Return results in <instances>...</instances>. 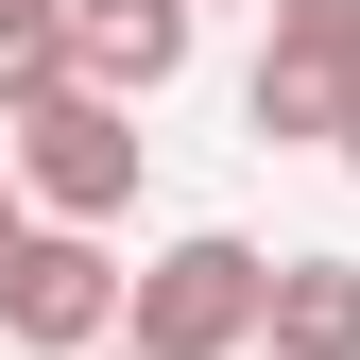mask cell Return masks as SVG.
I'll return each mask as SVG.
<instances>
[{"instance_id": "3957f363", "label": "cell", "mask_w": 360, "mask_h": 360, "mask_svg": "<svg viewBox=\"0 0 360 360\" xmlns=\"http://www.w3.org/2000/svg\"><path fill=\"white\" fill-rule=\"evenodd\" d=\"M0 343L103 360V343H120V257L86 240V223H18V240H0Z\"/></svg>"}, {"instance_id": "ba28073f", "label": "cell", "mask_w": 360, "mask_h": 360, "mask_svg": "<svg viewBox=\"0 0 360 360\" xmlns=\"http://www.w3.org/2000/svg\"><path fill=\"white\" fill-rule=\"evenodd\" d=\"M0 240H18V172H0Z\"/></svg>"}, {"instance_id": "8fae6325", "label": "cell", "mask_w": 360, "mask_h": 360, "mask_svg": "<svg viewBox=\"0 0 360 360\" xmlns=\"http://www.w3.org/2000/svg\"><path fill=\"white\" fill-rule=\"evenodd\" d=\"M103 360H138V343H103Z\"/></svg>"}, {"instance_id": "7a4b0ae2", "label": "cell", "mask_w": 360, "mask_h": 360, "mask_svg": "<svg viewBox=\"0 0 360 360\" xmlns=\"http://www.w3.org/2000/svg\"><path fill=\"white\" fill-rule=\"evenodd\" d=\"M138 155H155L138 103H86V86H52L34 120H0V172L34 189V223H86V240L138 206Z\"/></svg>"}, {"instance_id": "8992f818", "label": "cell", "mask_w": 360, "mask_h": 360, "mask_svg": "<svg viewBox=\"0 0 360 360\" xmlns=\"http://www.w3.org/2000/svg\"><path fill=\"white\" fill-rule=\"evenodd\" d=\"M257 343H275V360H360V257H275Z\"/></svg>"}, {"instance_id": "9c48e42d", "label": "cell", "mask_w": 360, "mask_h": 360, "mask_svg": "<svg viewBox=\"0 0 360 360\" xmlns=\"http://www.w3.org/2000/svg\"><path fill=\"white\" fill-rule=\"evenodd\" d=\"M343 172H360V120H343Z\"/></svg>"}, {"instance_id": "277c9868", "label": "cell", "mask_w": 360, "mask_h": 360, "mask_svg": "<svg viewBox=\"0 0 360 360\" xmlns=\"http://www.w3.org/2000/svg\"><path fill=\"white\" fill-rule=\"evenodd\" d=\"M240 120H257V138L343 155V120H360V0H275V52H257Z\"/></svg>"}, {"instance_id": "6da1fadb", "label": "cell", "mask_w": 360, "mask_h": 360, "mask_svg": "<svg viewBox=\"0 0 360 360\" xmlns=\"http://www.w3.org/2000/svg\"><path fill=\"white\" fill-rule=\"evenodd\" d=\"M257 309H275V257L223 240V223H189L172 257H138V275H120V343H138V360H240Z\"/></svg>"}, {"instance_id": "5b68a950", "label": "cell", "mask_w": 360, "mask_h": 360, "mask_svg": "<svg viewBox=\"0 0 360 360\" xmlns=\"http://www.w3.org/2000/svg\"><path fill=\"white\" fill-rule=\"evenodd\" d=\"M189 69V0H69V86L86 103H155Z\"/></svg>"}, {"instance_id": "52a82bcc", "label": "cell", "mask_w": 360, "mask_h": 360, "mask_svg": "<svg viewBox=\"0 0 360 360\" xmlns=\"http://www.w3.org/2000/svg\"><path fill=\"white\" fill-rule=\"evenodd\" d=\"M52 86H69V0H0V103H52Z\"/></svg>"}, {"instance_id": "30bf717a", "label": "cell", "mask_w": 360, "mask_h": 360, "mask_svg": "<svg viewBox=\"0 0 360 360\" xmlns=\"http://www.w3.org/2000/svg\"><path fill=\"white\" fill-rule=\"evenodd\" d=\"M189 18H206V0H189ZM257 18H275V0H257Z\"/></svg>"}]
</instances>
